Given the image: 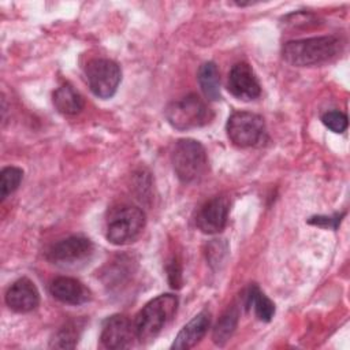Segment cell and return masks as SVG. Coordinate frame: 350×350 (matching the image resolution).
<instances>
[{"mask_svg": "<svg viewBox=\"0 0 350 350\" xmlns=\"http://www.w3.org/2000/svg\"><path fill=\"white\" fill-rule=\"evenodd\" d=\"M342 51L336 36H321L287 41L282 48L283 59L297 67L320 66L334 60Z\"/></svg>", "mask_w": 350, "mask_h": 350, "instance_id": "6da1fadb", "label": "cell"}, {"mask_svg": "<svg viewBox=\"0 0 350 350\" xmlns=\"http://www.w3.org/2000/svg\"><path fill=\"white\" fill-rule=\"evenodd\" d=\"M178 308V297L161 294L150 299L135 316L134 331L141 343L152 342L172 320Z\"/></svg>", "mask_w": 350, "mask_h": 350, "instance_id": "7a4b0ae2", "label": "cell"}, {"mask_svg": "<svg viewBox=\"0 0 350 350\" xmlns=\"http://www.w3.org/2000/svg\"><path fill=\"white\" fill-rule=\"evenodd\" d=\"M171 163L179 180L183 183L196 182L201 179L208 170L206 150L196 139H179L174 145Z\"/></svg>", "mask_w": 350, "mask_h": 350, "instance_id": "3957f363", "label": "cell"}, {"mask_svg": "<svg viewBox=\"0 0 350 350\" xmlns=\"http://www.w3.org/2000/svg\"><path fill=\"white\" fill-rule=\"evenodd\" d=\"M146 219L142 209L133 205H120L109 211L105 220V238L113 245L134 242L144 231Z\"/></svg>", "mask_w": 350, "mask_h": 350, "instance_id": "277c9868", "label": "cell"}, {"mask_svg": "<svg viewBox=\"0 0 350 350\" xmlns=\"http://www.w3.org/2000/svg\"><path fill=\"white\" fill-rule=\"evenodd\" d=\"M164 115L168 123L180 131L202 127L213 118L211 108L194 93L171 101L165 107Z\"/></svg>", "mask_w": 350, "mask_h": 350, "instance_id": "5b68a950", "label": "cell"}, {"mask_svg": "<svg viewBox=\"0 0 350 350\" xmlns=\"http://www.w3.org/2000/svg\"><path fill=\"white\" fill-rule=\"evenodd\" d=\"M227 135L238 148L257 146L264 141L265 123L264 119L253 112L237 111L227 120Z\"/></svg>", "mask_w": 350, "mask_h": 350, "instance_id": "8992f818", "label": "cell"}, {"mask_svg": "<svg viewBox=\"0 0 350 350\" xmlns=\"http://www.w3.org/2000/svg\"><path fill=\"white\" fill-rule=\"evenodd\" d=\"M85 77L92 93L100 98L112 97L122 79V71L113 60L93 59L85 67Z\"/></svg>", "mask_w": 350, "mask_h": 350, "instance_id": "52a82bcc", "label": "cell"}, {"mask_svg": "<svg viewBox=\"0 0 350 350\" xmlns=\"http://www.w3.org/2000/svg\"><path fill=\"white\" fill-rule=\"evenodd\" d=\"M93 250L94 246L89 238L71 235L53 243L46 252V258L57 267L70 268L89 261Z\"/></svg>", "mask_w": 350, "mask_h": 350, "instance_id": "ba28073f", "label": "cell"}, {"mask_svg": "<svg viewBox=\"0 0 350 350\" xmlns=\"http://www.w3.org/2000/svg\"><path fill=\"white\" fill-rule=\"evenodd\" d=\"M228 212L230 200L226 196H216L200 208L196 224L204 234H217L226 227Z\"/></svg>", "mask_w": 350, "mask_h": 350, "instance_id": "9c48e42d", "label": "cell"}, {"mask_svg": "<svg viewBox=\"0 0 350 350\" xmlns=\"http://www.w3.org/2000/svg\"><path fill=\"white\" fill-rule=\"evenodd\" d=\"M228 92L242 101H250L260 96L261 86L253 68L245 63H237L228 72L227 81Z\"/></svg>", "mask_w": 350, "mask_h": 350, "instance_id": "30bf717a", "label": "cell"}, {"mask_svg": "<svg viewBox=\"0 0 350 350\" xmlns=\"http://www.w3.org/2000/svg\"><path fill=\"white\" fill-rule=\"evenodd\" d=\"M100 339L107 349H127L137 339L134 324L123 314H113L104 321Z\"/></svg>", "mask_w": 350, "mask_h": 350, "instance_id": "8fae6325", "label": "cell"}, {"mask_svg": "<svg viewBox=\"0 0 350 350\" xmlns=\"http://www.w3.org/2000/svg\"><path fill=\"white\" fill-rule=\"evenodd\" d=\"M5 304L16 313H27L38 306L40 293L30 279L21 278L8 287L5 293Z\"/></svg>", "mask_w": 350, "mask_h": 350, "instance_id": "7c38bea8", "label": "cell"}, {"mask_svg": "<svg viewBox=\"0 0 350 350\" xmlns=\"http://www.w3.org/2000/svg\"><path fill=\"white\" fill-rule=\"evenodd\" d=\"M51 294L63 304L81 305L90 301L92 295L89 288L75 278L59 276L49 284Z\"/></svg>", "mask_w": 350, "mask_h": 350, "instance_id": "4fadbf2b", "label": "cell"}, {"mask_svg": "<svg viewBox=\"0 0 350 350\" xmlns=\"http://www.w3.org/2000/svg\"><path fill=\"white\" fill-rule=\"evenodd\" d=\"M211 325V313L208 310L200 312L178 332L171 349H191L206 334Z\"/></svg>", "mask_w": 350, "mask_h": 350, "instance_id": "5bb4252c", "label": "cell"}, {"mask_svg": "<svg viewBox=\"0 0 350 350\" xmlns=\"http://www.w3.org/2000/svg\"><path fill=\"white\" fill-rule=\"evenodd\" d=\"M52 101L55 108L63 115H77L83 109L85 105L82 96L68 83L59 86L53 92Z\"/></svg>", "mask_w": 350, "mask_h": 350, "instance_id": "9a60e30c", "label": "cell"}, {"mask_svg": "<svg viewBox=\"0 0 350 350\" xmlns=\"http://www.w3.org/2000/svg\"><path fill=\"white\" fill-rule=\"evenodd\" d=\"M197 79L204 96L208 100H220V77L213 62H206L198 68Z\"/></svg>", "mask_w": 350, "mask_h": 350, "instance_id": "2e32d148", "label": "cell"}, {"mask_svg": "<svg viewBox=\"0 0 350 350\" xmlns=\"http://www.w3.org/2000/svg\"><path fill=\"white\" fill-rule=\"evenodd\" d=\"M246 306L253 308L254 314L261 321H269L275 314L273 302L257 287L252 286L246 295Z\"/></svg>", "mask_w": 350, "mask_h": 350, "instance_id": "e0dca14e", "label": "cell"}, {"mask_svg": "<svg viewBox=\"0 0 350 350\" xmlns=\"http://www.w3.org/2000/svg\"><path fill=\"white\" fill-rule=\"evenodd\" d=\"M238 316L239 313L237 306H231L220 317V320L213 328V342L217 346H223L231 338L238 324Z\"/></svg>", "mask_w": 350, "mask_h": 350, "instance_id": "ac0fdd59", "label": "cell"}, {"mask_svg": "<svg viewBox=\"0 0 350 350\" xmlns=\"http://www.w3.org/2000/svg\"><path fill=\"white\" fill-rule=\"evenodd\" d=\"M82 325L78 321H68L66 323L59 331L55 334L51 347L56 349H72L77 346L79 335H81Z\"/></svg>", "mask_w": 350, "mask_h": 350, "instance_id": "d6986e66", "label": "cell"}, {"mask_svg": "<svg viewBox=\"0 0 350 350\" xmlns=\"http://www.w3.org/2000/svg\"><path fill=\"white\" fill-rule=\"evenodd\" d=\"M23 171L18 167H5L0 172V196L4 201L11 193H14L21 185Z\"/></svg>", "mask_w": 350, "mask_h": 350, "instance_id": "ffe728a7", "label": "cell"}, {"mask_svg": "<svg viewBox=\"0 0 350 350\" xmlns=\"http://www.w3.org/2000/svg\"><path fill=\"white\" fill-rule=\"evenodd\" d=\"M323 124L334 133H343L347 129V116L340 111H328L321 116Z\"/></svg>", "mask_w": 350, "mask_h": 350, "instance_id": "44dd1931", "label": "cell"}, {"mask_svg": "<svg viewBox=\"0 0 350 350\" xmlns=\"http://www.w3.org/2000/svg\"><path fill=\"white\" fill-rule=\"evenodd\" d=\"M343 215L345 213L335 215V216H314V217H310L308 220V223L319 226V227H325V228H334L335 230V228H338Z\"/></svg>", "mask_w": 350, "mask_h": 350, "instance_id": "7402d4cb", "label": "cell"}, {"mask_svg": "<svg viewBox=\"0 0 350 350\" xmlns=\"http://www.w3.org/2000/svg\"><path fill=\"white\" fill-rule=\"evenodd\" d=\"M180 265L179 262L174 258L172 261H170V264L167 265V275H168V280L172 288H179L180 283H182V275H180Z\"/></svg>", "mask_w": 350, "mask_h": 350, "instance_id": "603a6c76", "label": "cell"}]
</instances>
